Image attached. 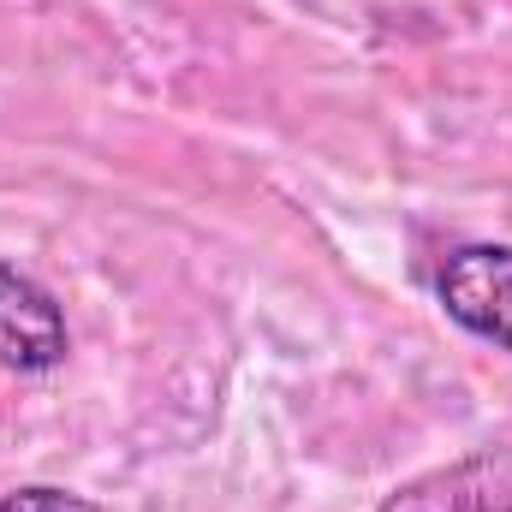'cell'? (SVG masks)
Returning a JSON list of instances; mask_svg holds the SVG:
<instances>
[{"label": "cell", "mask_w": 512, "mask_h": 512, "mask_svg": "<svg viewBox=\"0 0 512 512\" xmlns=\"http://www.w3.org/2000/svg\"><path fill=\"white\" fill-rule=\"evenodd\" d=\"M376 512H512V447H483L471 459H453L393 489Z\"/></svg>", "instance_id": "2"}, {"label": "cell", "mask_w": 512, "mask_h": 512, "mask_svg": "<svg viewBox=\"0 0 512 512\" xmlns=\"http://www.w3.org/2000/svg\"><path fill=\"white\" fill-rule=\"evenodd\" d=\"M0 512H96V501L84 495H66V489H48V483H30V489H12Z\"/></svg>", "instance_id": "4"}, {"label": "cell", "mask_w": 512, "mask_h": 512, "mask_svg": "<svg viewBox=\"0 0 512 512\" xmlns=\"http://www.w3.org/2000/svg\"><path fill=\"white\" fill-rule=\"evenodd\" d=\"M441 310L477 334L512 352V245H459L435 268Z\"/></svg>", "instance_id": "1"}, {"label": "cell", "mask_w": 512, "mask_h": 512, "mask_svg": "<svg viewBox=\"0 0 512 512\" xmlns=\"http://www.w3.org/2000/svg\"><path fill=\"white\" fill-rule=\"evenodd\" d=\"M66 358V316L60 304L18 274L12 262H0V364L6 370H54Z\"/></svg>", "instance_id": "3"}]
</instances>
